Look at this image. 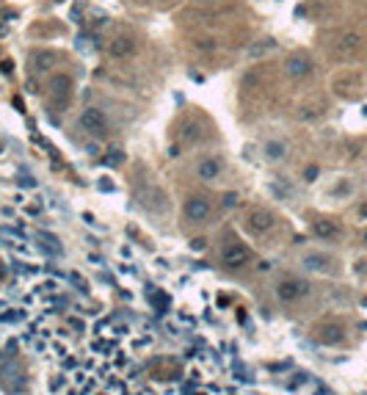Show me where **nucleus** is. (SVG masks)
Returning <instances> with one entry per match:
<instances>
[{"mask_svg": "<svg viewBox=\"0 0 367 395\" xmlns=\"http://www.w3.org/2000/svg\"><path fill=\"white\" fill-rule=\"evenodd\" d=\"M359 213H362V215H367V204H362V207H359Z\"/></svg>", "mask_w": 367, "mask_h": 395, "instance_id": "obj_19", "label": "nucleus"}, {"mask_svg": "<svg viewBox=\"0 0 367 395\" xmlns=\"http://www.w3.org/2000/svg\"><path fill=\"white\" fill-rule=\"evenodd\" d=\"M359 44H362V39L356 33H345L343 36V50H356Z\"/></svg>", "mask_w": 367, "mask_h": 395, "instance_id": "obj_15", "label": "nucleus"}, {"mask_svg": "<svg viewBox=\"0 0 367 395\" xmlns=\"http://www.w3.org/2000/svg\"><path fill=\"white\" fill-rule=\"evenodd\" d=\"M183 215L185 221H193V224H204L213 215V204H210L207 197H201V194H196V197H188L183 204Z\"/></svg>", "mask_w": 367, "mask_h": 395, "instance_id": "obj_3", "label": "nucleus"}, {"mask_svg": "<svg viewBox=\"0 0 367 395\" xmlns=\"http://www.w3.org/2000/svg\"><path fill=\"white\" fill-rule=\"evenodd\" d=\"M304 180H307V183L318 180V166H309V169H304Z\"/></svg>", "mask_w": 367, "mask_h": 395, "instance_id": "obj_17", "label": "nucleus"}, {"mask_svg": "<svg viewBox=\"0 0 367 395\" xmlns=\"http://www.w3.org/2000/svg\"><path fill=\"white\" fill-rule=\"evenodd\" d=\"M307 293H309V285L304 279H298V276H284V279H279V285H276V296L284 301V304H296V301H301Z\"/></svg>", "mask_w": 367, "mask_h": 395, "instance_id": "obj_4", "label": "nucleus"}, {"mask_svg": "<svg viewBox=\"0 0 367 395\" xmlns=\"http://www.w3.org/2000/svg\"><path fill=\"white\" fill-rule=\"evenodd\" d=\"M108 55L111 58H130L133 53H136V39L133 36H127V33H122V36H113L111 42H108Z\"/></svg>", "mask_w": 367, "mask_h": 395, "instance_id": "obj_8", "label": "nucleus"}, {"mask_svg": "<svg viewBox=\"0 0 367 395\" xmlns=\"http://www.w3.org/2000/svg\"><path fill=\"white\" fill-rule=\"evenodd\" d=\"M249 260H251V249L246 243H240V240H226L224 249H221V263L226 268H240Z\"/></svg>", "mask_w": 367, "mask_h": 395, "instance_id": "obj_5", "label": "nucleus"}, {"mask_svg": "<svg viewBox=\"0 0 367 395\" xmlns=\"http://www.w3.org/2000/svg\"><path fill=\"white\" fill-rule=\"evenodd\" d=\"M80 125H83V130L89 133V136L94 138H108L111 136V125H108V116L102 114L100 108H86L83 114H80Z\"/></svg>", "mask_w": 367, "mask_h": 395, "instance_id": "obj_2", "label": "nucleus"}, {"mask_svg": "<svg viewBox=\"0 0 367 395\" xmlns=\"http://www.w3.org/2000/svg\"><path fill=\"white\" fill-rule=\"evenodd\" d=\"M262 158H265L268 163H279L287 158V144L282 141V138H271V141L262 144Z\"/></svg>", "mask_w": 367, "mask_h": 395, "instance_id": "obj_11", "label": "nucleus"}, {"mask_svg": "<svg viewBox=\"0 0 367 395\" xmlns=\"http://www.w3.org/2000/svg\"><path fill=\"white\" fill-rule=\"evenodd\" d=\"M213 47H215L213 39H199V42H196V50H213Z\"/></svg>", "mask_w": 367, "mask_h": 395, "instance_id": "obj_16", "label": "nucleus"}, {"mask_svg": "<svg viewBox=\"0 0 367 395\" xmlns=\"http://www.w3.org/2000/svg\"><path fill=\"white\" fill-rule=\"evenodd\" d=\"M72 78L69 75H55L53 80H50V97H53L55 105H66L72 97Z\"/></svg>", "mask_w": 367, "mask_h": 395, "instance_id": "obj_9", "label": "nucleus"}, {"mask_svg": "<svg viewBox=\"0 0 367 395\" xmlns=\"http://www.w3.org/2000/svg\"><path fill=\"white\" fill-rule=\"evenodd\" d=\"M332 265H334V260L329 254H323V251H309V254H304V268L312 271V274H329Z\"/></svg>", "mask_w": 367, "mask_h": 395, "instance_id": "obj_10", "label": "nucleus"}, {"mask_svg": "<svg viewBox=\"0 0 367 395\" xmlns=\"http://www.w3.org/2000/svg\"><path fill=\"white\" fill-rule=\"evenodd\" d=\"M180 138H183L185 144H196L201 138V127L196 125V119H185L183 127H180Z\"/></svg>", "mask_w": 367, "mask_h": 395, "instance_id": "obj_14", "label": "nucleus"}, {"mask_svg": "<svg viewBox=\"0 0 367 395\" xmlns=\"http://www.w3.org/2000/svg\"><path fill=\"white\" fill-rule=\"evenodd\" d=\"M362 240H365V246H367V229H365V232H362Z\"/></svg>", "mask_w": 367, "mask_h": 395, "instance_id": "obj_20", "label": "nucleus"}, {"mask_svg": "<svg viewBox=\"0 0 367 395\" xmlns=\"http://www.w3.org/2000/svg\"><path fill=\"white\" fill-rule=\"evenodd\" d=\"M284 75H290V78H296V80H301V78H309L315 72V64H312V58H309L307 53H290L287 58H284Z\"/></svg>", "mask_w": 367, "mask_h": 395, "instance_id": "obj_6", "label": "nucleus"}, {"mask_svg": "<svg viewBox=\"0 0 367 395\" xmlns=\"http://www.w3.org/2000/svg\"><path fill=\"white\" fill-rule=\"evenodd\" d=\"M312 232L323 240H334L340 238V224L332 218H318V221H312Z\"/></svg>", "mask_w": 367, "mask_h": 395, "instance_id": "obj_13", "label": "nucleus"}, {"mask_svg": "<svg viewBox=\"0 0 367 395\" xmlns=\"http://www.w3.org/2000/svg\"><path fill=\"white\" fill-rule=\"evenodd\" d=\"M273 224H276V218H273V213L265 210V207H251V210H246V215H243V227H246L249 235H254V238L268 235L273 229Z\"/></svg>", "mask_w": 367, "mask_h": 395, "instance_id": "obj_1", "label": "nucleus"}, {"mask_svg": "<svg viewBox=\"0 0 367 395\" xmlns=\"http://www.w3.org/2000/svg\"><path fill=\"white\" fill-rule=\"evenodd\" d=\"M318 340L326 343V346H337V343L345 340V332H343L340 323H326V326L318 329Z\"/></svg>", "mask_w": 367, "mask_h": 395, "instance_id": "obj_12", "label": "nucleus"}, {"mask_svg": "<svg viewBox=\"0 0 367 395\" xmlns=\"http://www.w3.org/2000/svg\"><path fill=\"white\" fill-rule=\"evenodd\" d=\"M224 174V158L221 155H210V158H201L196 163V177L204 180V183H213Z\"/></svg>", "mask_w": 367, "mask_h": 395, "instance_id": "obj_7", "label": "nucleus"}, {"mask_svg": "<svg viewBox=\"0 0 367 395\" xmlns=\"http://www.w3.org/2000/svg\"><path fill=\"white\" fill-rule=\"evenodd\" d=\"M224 204H226V207H232V204H237V197H235V194H226Z\"/></svg>", "mask_w": 367, "mask_h": 395, "instance_id": "obj_18", "label": "nucleus"}]
</instances>
